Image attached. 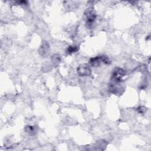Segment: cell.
Listing matches in <instances>:
<instances>
[{
    "mask_svg": "<svg viewBox=\"0 0 151 151\" xmlns=\"http://www.w3.org/2000/svg\"><path fill=\"white\" fill-rule=\"evenodd\" d=\"M84 15L86 19V26L88 28H91L93 25L96 19V14L92 8H89L84 12Z\"/></svg>",
    "mask_w": 151,
    "mask_h": 151,
    "instance_id": "6da1fadb",
    "label": "cell"
},
{
    "mask_svg": "<svg viewBox=\"0 0 151 151\" xmlns=\"http://www.w3.org/2000/svg\"><path fill=\"white\" fill-rule=\"evenodd\" d=\"M120 83L121 82L111 80L110 83L109 84V91L115 94H121L123 92V88Z\"/></svg>",
    "mask_w": 151,
    "mask_h": 151,
    "instance_id": "7a4b0ae2",
    "label": "cell"
},
{
    "mask_svg": "<svg viewBox=\"0 0 151 151\" xmlns=\"http://www.w3.org/2000/svg\"><path fill=\"white\" fill-rule=\"evenodd\" d=\"M126 72L124 70L121 68H115L112 72L111 80L121 82L122 78L126 75Z\"/></svg>",
    "mask_w": 151,
    "mask_h": 151,
    "instance_id": "3957f363",
    "label": "cell"
},
{
    "mask_svg": "<svg viewBox=\"0 0 151 151\" xmlns=\"http://www.w3.org/2000/svg\"><path fill=\"white\" fill-rule=\"evenodd\" d=\"M77 73L80 76H90L91 71L90 66L87 64H82L77 68Z\"/></svg>",
    "mask_w": 151,
    "mask_h": 151,
    "instance_id": "277c9868",
    "label": "cell"
},
{
    "mask_svg": "<svg viewBox=\"0 0 151 151\" xmlns=\"http://www.w3.org/2000/svg\"><path fill=\"white\" fill-rule=\"evenodd\" d=\"M101 63H104L103 55L97 56L96 57L91 58L89 60V64L94 67H99Z\"/></svg>",
    "mask_w": 151,
    "mask_h": 151,
    "instance_id": "5b68a950",
    "label": "cell"
},
{
    "mask_svg": "<svg viewBox=\"0 0 151 151\" xmlns=\"http://www.w3.org/2000/svg\"><path fill=\"white\" fill-rule=\"evenodd\" d=\"M50 50V45L48 42L47 41H43L41 45L40 46L39 48V53L42 56L45 57L48 55Z\"/></svg>",
    "mask_w": 151,
    "mask_h": 151,
    "instance_id": "8992f818",
    "label": "cell"
},
{
    "mask_svg": "<svg viewBox=\"0 0 151 151\" xmlns=\"http://www.w3.org/2000/svg\"><path fill=\"white\" fill-rule=\"evenodd\" d=\"M78 50V47L76 45H70L67 49V52L68 54H71L76 52Z\"/></svg>",
    "mask_w": 151,
    "mask_h": 151,
    "instance_id": "52a82bcc",
    "label": "cell"
},
{
    "mask_svg": "<svg viewBox=\"0 0 151 151\" xmlns=\"http://www.w3.org/2000/svg\"><path fill=\"white\" fill-rule=\"evenodd\" d=\"M25 131L30 134H34L35 133V129L34 126H27L25 127Z\"/></svg>",
    "mask_w": 151,
    "mask_h": 151,
    "instance_id": "ba28073f",
    "label": "cell"
},
{
    "mask_svg": "<svg viewBox=\"0 0 151 151\" xmlns=\"http://www.w3.org/2000/svg\"><path fill=\"white\" fill-rule=\"evenodd\" d=\"M51 60L53 61V63H54L55 64H57V63H58L60 61L61 58H60L59 55H58V54H54L51 57Z\"/></svg>",
    "mask_w": 151,
    "mask_h": 151,
    "instance_id": "9c48e42d",
    "label": "cell"
},
{
    "mask_svg": "<svg viewBox=\"0 0 151 151\" xmlns=\"http://www.w3.org/2000/svg\"><path fill=\"white\" fill-rule=\"evenodd\" d=\"M137 110L140 113H143L146 111V108L143 106H140L137 108Z\"/></svg>",
    "mask_w": 151,
    "mask_h": 151,
    "instance_id": "30bf717a",
    "label": "cell"
}]
</instances>
